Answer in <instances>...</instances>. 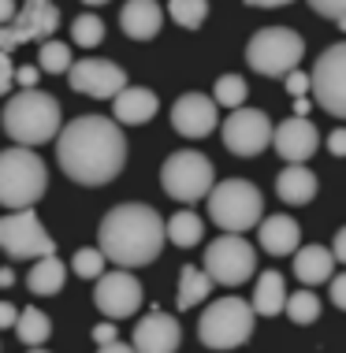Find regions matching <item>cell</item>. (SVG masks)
Here are the masks:
<instances>
[{
  "label": "cell",
  "mask_w": 346,
  "mask_h": 353,
  "mask_svg": "<svg viewBox=\"0 0 346 353\" xmlns=\"http://www.w3.org/2000/svg\"><path fill=\"white\" fill-rule=\"evenodd\" d=\"M56 164L79 186H108L127 164L123 127L108 116H75L56 134Z\"/></svg>",
  "instance_id": "6da1fadb"
},
{
  "label": "cell",
  "mask_w": 346,
  "mask_h": 353,
  "mask_svg": "<svg viewBox=\"0 0 346 353\" xmlns=\"http://www.w3.org/2000/svg\"><path fill=\"white\" fill-rule=\"evenodd\" d=\"M164 242H168L164 219L153 205H142V201H123L108 208L97 227V250L115 268L153 264L164 250Z\"/></svg>",
  "instance_id": "7a4b0ae2"
},
{
  "label": "cell",
  "mask_w": 346,
  "mask_h": 353,
  "mask_svg": "<svg viewBox=\"0 0 346 353\" xmlns=\"http://www.w3.org/2000/svg\"><path fill=\"white\" fill-rule=\"evenodd\" d=\"M0 127L4 134L15 141V145H26V149H37L45 141H56L64 127V116H60V101L45 90H15L12 97L4 101V116H0Z\"/></svg>",
  "instance_id": "3957f363"
},
{
  "label": "cell",
  "mask_w": 346,
  "mask_h": 353,
  "mask_svg": "<svg viewBox=\"0 0 346 353\" xmlns=\"http://www.w3.org/2000/svg\"><path fill=\"white\" fill-rule=\"evenodd\" d=\"M49 190V168L37 149L12 145L0 149V208H34Z\"/></svg>",
  "instance_id": "277c9868"
},
{
  "label": "cell",
  "mask_w": 346,
  "mask_h": 353,
  "mask_svg": "<svg viewBox=\"0 0 346 353\" xmlns=\"http://www.w3.org/2000/svg\"><path fill=\"white\" fill-rule=\"evenodd\" d=\"M209 216L224 234H242L265 219V197L249 179H224L209 190Z\"/></svg>",
  "instance_id": "5b68a950"
},
{
  "label": "cell",
  "mask_w": 346,
  "mask_h": 353,
  "mask_svg": "<svg viewBox=\"0 0 346 353\" xmlns=\"http://www.w3.org/2000/svg\"><path fill=\"white\" fill-rule=\"evenodd\" d=\"M253 320H257V312L246 298H216L201 312L198 339L209 350H238L253 335Z\"/></svg>",
  "instance_id": "8992f818"
},
{
  "label": "cell",
  "mask_w": 346,
  "mask_h": 353,
  "mask_svg": "<svg viewBox=\"0 0 346 353\" xmlns=\"http://www.w3.org/2000/svg\"><path fill=\"white\" fill-rule=\"evenodd\" d=\"M302 56H305V41L291 26H265L246 45V63L265 79H287L302 63Z\"/></svg>",
  "instance_id": "52a82bcc"
},
{
  "label": "cell",
  "mask_w": 346,
  "mask_h": 353,
  "mask_svg": "<svg viewBox=\"0 0 346 353\" xmlns=\"http://www.w3.org/2000/svg\"><path fill=\"white\" fill-rule=\"evenodd\" d=\"M160 186L168 197H175L182 205H194L201 197H209V190L216 186V171L213 160L198 149H179L171 152L160 168Z\"/></svg>",
  "instance_id": "ba28073f"
},
{
  "label": "cell",
  "mask_w": 346,
  "mask_h": 353,
  "mask_svg": "<svg viewBox=\"0 0 346 353\" xmlns=\"http://www.w3.org/2000/svg\"><path fill=\"white\" fill-rule=\"evenodd\" d=\"M0 250L12 261H37V256L56 253V238H49L34 208H19V212L0 216Z\"/></svg>",
  "instance_id": "9c48e42d"
},
{
  "label": "cell",
  "mask_w": 346,
  "mask_h": 353,
  "mask_svg": "<svg viewBox=\"0 0 346 353\" xmlns=\"http://www.w3.org/2000/svg\"><path fill=\"white\" fill-rule=\"evenodd\" d=\"M201 268L209 272V279L220 286H242L246 279H253L257 272V250L238 234H224L213 238L205 245V264Z\"/></svg>",
  "instance_id": "30bf717a"
},
{
  "label": "cell",
  "mask_w": 346,
  "mask_h": 353,
  "mask_svg": "<svg viewBox=\"0 0 346 353\" xmlns=\"http://www.w3.org/2000/svg\"><path fill=\"white\" fill-rule=\"evenodd\" d=\"M60 30V8L52 0H23V8L15 12V19L8 26H0V49L15 52L19 45L30 41H49V37Z\"/></svg>",
  "instance_id": "8fae6325"
},
{
  "label": "cell",
  "mask_w": 346,
  "mask_h": 353,
  "mask_svg": "<svg viewBox=\"0 0 346 353\" xmlns=\"http://www.w3.org/2000/svg\"><path fill=\"white\" fill-rule=\"evenodd\" d=\"M309 90H313V101L328 116L346 119V41L320 52V60H316L309 74Z\"/></svg>",
  "instance_id": "7c38bea8"
},
{
  "label": "cell",
  "mask_w": 346,
  "mask_h": 353,
  "mask_svg": "<svg viewBox=\"0 0 346 353\" xmlns=\"http://www.w3.org/2000/svg\"><path fill=\"white\" fill-rule=\"evenodd\" d=\"M272 119L265 116L261 108H235L231 116L224 119V145L235 152V157H257L272 145Z\"/></svg>",
  "instance_id": "4fadbf2b"
},
{
  "label": "cell",
  "mask_w": 346,
  "mask_h": 353,
  "mask_svg": "<svg viewBox=\"0 0 346 353\" xmlns=\"http://www.w3.org/2000/svg\"><path fill=\"white\" fill-rule=\"evenodd\" d=\"M142 283L138 275H131L127 268L104 272L97 279V290H93V305L104 312L108 320H127L142 309Z\"/></svg>",
  "instance_id": "5bb4252c"
},
{
  "label": "cell",
  "mask_w": 346,
  "mask_h": 353,
  "mask_svg": "<svg viewBox=\"0 0 346 353\" xmlns=\"http://www.w3.org/2000/svg\"><path fill=\"white\" fill-rule=\"evenodd\" d=\"M67 82H71L75 93H86V97L97 101H112L119 90H127V74H123L119 63L112 60H75L71 71H67Z\"/></svg>",
  "instance_id": "9a60e30c"
},
{
  "label": "cell",
  "mask_w": 346,
  "mask_h": 353,
  "mask_svg": "<svg viewBox=\"0 0 346 353\" xmlns=\"http://www.w3.org/2000/svg\"><path fill=\"white\" fill-rule=\"evenodd\" d=\"M216 123H220L216 101L205 97V93H182V97L171 104V127H175L182 138H205L216 130Z\"/></svg>",
  "instance_id": "2e32d148"
},
{
  "label": "cell",
  "mask_w": 346,
  "mask_h": 353,
  "mask_svg": "<svg viewBox=\"0 0 346 353\" xmlns=\"http://www.w3.org/2000/svg\"><path fill=\"white\" fill-rule=\"evenodd\" d=\"M179 342H182L179 320L168 316V312H160V309H153L138 320L131 346H134V353H175Z\"/></svg>",
  "instance_id": "e0dca14e"
},
{
  "label": "cell",
  "mask_w": 346,
  "mask_h": 353,
  "mask_svg": "<svg viewBox=\"0 0 346 353\" xmlns=\"http://www.w3.org/2000/svg\"><path fill=\"white\" fill-rule=\"evenodd\" d=\"M272 145H276V152H280L287 164H305V160L316 152V145H320V134H316V127L309 119L291 116V119H283L280 127L272 130Z\"/></svg>",
  "instance_id": "ac0fdd59"
},
{
  "label": "cell",
  "mask_w": 346,
  "mask_h": 353,
  "mask_svg": "<svg viewBox=\"0 0 346 353\" xmlns=\"http://www.w3.org/2000/svg\"><path fill=\"white\" fill-rule=\"evenodd\" d=\"M157 108H160L157 93L146 90V85H127L112 97V119L119 127H142V123L157 116Z\"/></svg>",
  "instance_id": "d6986e66"
},
{
  "label": "cell",
  "mask_w": 346,
  "mask_h": 353,
  "mask_svg": "<svg viewBox=\"0 0 346 353\" xmlns=\"http://www.w3.org/2000/svg\"><path fill=\"white\" fill-rule=\"evenodd\" d=\"M160 23H164V12L157 0H127L119 12V26L131 41H153L160 34Z\"/></svg>",
  "instance_id": "ffe728a7"
},
{
  "label": "cell",
  "mask_w": 346,
  "mask_h": 353,
  "mask_svg": "<svg viewBox=\"0 0 346 353\" xmlns=\"http://www.w3.org/2000/svg\"><path fill=\"white\" fill-rule=\"evenodd\" d=\"M257 238H261V250L272 253V256H287L302 245V227L298 219H291L287 212H276V216H265L261 227H257Z\"/></svg>",
  "instance_id": "44dd1931"
},
{
  "label": "cell",
  "mask_w": 346,
  "mask_h": 353,
  "mask_svg": "<svg viewBox=\"0 0 346 353\" xmlns=\"http://www.w3.org/2000/svg\"><path fill=\"white\" fill-rule=\"evenodd\" d=\"M331 272H335L331 250H324V245H298V250H294V275L305 286L331 283Z\"/></svg>",
  "instance_id": "7402d4cb"
},
{
  "label": "cell",
  "mask_w": 346,
  "mask_h": 353,
  "mask_svg": "<svg viewBox=\"0 0 346 353\" xmlns=\"http://www.w3.org/2000/svg\"><path fill=\"white\" fill-rule=\"evenodd\" d=\"M276 194L287 205H309L316 197V175L305 164H287L276 175Z\"/></svg>",
  "instance_id": "603a6c76"
},
{
  "label": "cell",
  "mask_w": 346,
  "mask_h": 353,
  "mask_svg": "<svg viewBox=\"0 0 346 353\" xmlns=\"http://www.w3.org/2000/svg\"><path fill=\"white\" fill-rule=\"evenodd\" d=\"M253 312L257 316H280L287 309V283L276 268H268L257 275V290H253Z\"/></svg>",
  "instance_id": "cb8c5ba5"
},
{
  "label": "cell",
  "mask_w": 346,
  "mask_h": 353,
  "mask_svg": "<svg viewBox=\"0 0 346 353\" xmlns=\"http://www.w3.org/2000/svg\"><path fill=\"white\" fill-rule=\"evenodd\" d=\"M64 275H67V268H64V261L56 253L52 256H37L30 275H26V286H30V294H37V298H52V294L64 290Z\"/></svg>",
  "instance_id": "d4e9b609"
},
{
  "label": "cell",
  "mask_w": 346,
  "mask_h": 353,
  "mask_svg": "<svg viewBox=\"0 0 346 353\" xmlns=\"http://www.w3.org/2000/svg\"><path fill=\"white\" fill-rule=\"evenodd\" d=\"M213 294V279H209L205 268H198V264H186V268L179 272V294H175V305L182 312L194 309V305H201Z\"/></svg>",
  "instance_id": "484cf974"
},
{
  "label": "cell",
  "mask_w": 346,
  "mask_h": 353,
  "mask_svg": "<svg viewBox=\"0 0 346 353\" xmlns=\"http://www.w3.org/2000/svg\"><path fill=\"white\" fill-rule=\"evenodd\" d=\"M164 231H168V242H175L179 250H190V245H198L201 238H205V223H201L198 212L179 208V212L164 223Z\"/></svg>",
  "instance_id": "4316f807"
},
{
  "label": "cell",
  "mask_w": 346,
  "mask_h": 353,
  "mask_svg": "<svg viewBox=\"0 0 346 353\" xmlns=\"http://www.w3.org/2000/svg\"><path fill=\"white\" fill-rule=\"evenodd\" d=\"M15 335L23 346H45L52 339V320L45 316L41 309H19V320H15Z\"/></svg>",
  "instance_id": "83f0119b"
},
{
  "label": "cell",
  "mask_w": 346,
  "mask_h": 353,
  "mask_svg": "<svg viewBox=\"0 0 346 353\" xmlns=\"http://www.w3.org/2000/svg\"><path fill=\"white\" fill-rule=\"evenodd\" d=\"M71 63H75V56L64 41H56V37L41 41V49H37V68H41V74H67Z\"/></svg>",
  "instance_id": "f1b7e54d"
},
{
  "label": "cell",
  "mask_w": 346,
  "mask_h": 353,
  "mask_svg": "<svg viewBox=\"0 0 346 353\" xmlns=\"http://www.w3.org/2000/svg\"><path fill=\"white\" fill-rule=\"evenodd\" d=\"M246 79L242 74H220L216 85H213V101H216V108H242L246 104Z\"/></svg>",
  "instance_id": "f546056e"
},
{
  "label": "cell",
  "mask_w": 346,
  "mask_h": 353,
  "mask_svg": "<svg viewBox=\"0 0 346 353\" xmlns=\"http://www.w3.org/2000/svg\"><path fill=\"white\" fill-rule=\"evenodd\" d=\"M168 15L182 30H198L209 19V0H168Z\"/></svg>",
  "instance_id": "4dcf8cb0"
},
{
  "label": "cell",
  "mask_w": 346,
  "mask_h": 353,
  "mask_svg": "<svg viewBox=\"0 0 346 353\" xmlns=\"http://www.w3.org/2000/svg\"><path fill=\"white\" fill-rule=\"evenodd\" d=\"M287 316L294 323H313L320 320V298L313 290H298V294H287Z\"/></svg>",
  "instance_id": "1f68e13d"
},
{
  "label": "cell",
  "mask_w": 346,
  "mask_h": 353,
  "mask_svg": "<svg viewBox=\"0 0 346 353\" xmlns=\"http://www.w3.org/2000/svg\"><path fill=\"white\" fill-rule=\"evenodd\" d=\"M71 41L82 45V49H97V45L104 41V23H101L93 12L79 15V19L71 23Z\"/></svg>",
  "instance_id": "d6a6232c"
},
{
  "label": "cell",
  "mask_w": 346,
  "mask_h": 353,
  "mask_svg": "<svg viewBox=\"0 0 346 353\" xmlns=\"http://www.w3.org/2000/svg\"><path fill=\"white\" fill-rule=\"evenodd\" d=\"M104 268H108V261H104L101 250H79L71 256V272L79 275V279H101Z\"/></svg>",
  "instance_id": "836d02e7"
},
{
  "label": "cell",
  "mask_w": 346,
  "mask_h": 353,
  "mask_svg": "<svg viewBox=\"0 0 346 353\" xmlns=\"http://www.w3.org/2000/svg\"><path fill=\"white\" fill-rule=\"evenodd\" d=\"M12 90H15V63H12V52L0 49V97Z\"/></svg>",
  "instance_id": "e575fe53"
},
{
  "label": "cell",
  "mask_w": 346,
  "mask_h": 353,
  "mask_svg": "<svg viewBox=\"0 0 346 353\" xmlns=\"http://www.w3.org/2000/svg\"><path fill=\"white\" fill-rule=\"evenodd\" d=\"M309 8L324 19H335V23L346 15V0H309Z\"/></svg>",
  "instance_id": "d590c367"
},
{
  "label": "cell",
  "mask_w": 346,
  "mask_h": 353,
  "mask_svg": "<svg viewBox=\"0 0 346 353\" xmlns=\"http://www.w3.org/2000/svg\"><path fill=\"white\" fill-rule=\"evenodd\" d=\"M287 93H291V97H305V93H309V74L294 68L287 74Z\"/></svg>",
  "instance_id": "8d00e7d4"
},
{
  "label": "cell",
  "mask_w": 346,
  "mask_h": 353,
  "mask_svg": "<svg viewBox=\"0 0 346 353\" xmlns=\"http://www.w3.org/2000/svg\"><path fill=\"white\" fill-rule=\"evenodd\" d=\"M37 79H41V68H34V63H26V68H15V85H19V90H34Z\"/></svg>",
  "instance_id": "74e56055"
},
{
  "label": "cell",
  "mask_w": 346,
  "mask_h": 353,
  "mask_svg": "<svg viewBox=\"0 0 346 353\" xmlns=\"http://www.w3.org/2000/svg\"><path fill=\"white\" fill-rule=\"evenodd\" d=\"M331 301H335V309L346 312V272L343 275H331Z\"/></svg>",
  "instance_id": "f35d334b"
},
{
  "label": "cell",
  "mask_w": 346,
  "mask_h": 353,
  "mask_svg": "<svg viewBox=\"0 0 346 353\" xmlns=\"http://www.w3.org/2000/svg\"><path fill=\"white\" fill-rule=\"evenodd\" d=\"M328 152L331 157H346V127H339V130L328 134Z\"/></svg>",
  "instance_id": "ab89813d"
},
{
  "label": "cell",
  "mask_w": 346,
  "mask_h": 353,
  "mask_svg": "<svg viewBox=\"0 0 346 353\" xmlns=\"http://www.w3.org/2000/svg\"><path fill=\"white\" fill-rule=\"evenodd\" d=\"M15 320H19V309H15L12 301L0 298V331H4V327H15Z\"/></svg>",
  "instance_id": "60d3db41"
},
{
  "label": "cell",
  "mask_w": 346,
  "mask_h": 353,
  "mask_svg": "<svg viewBox=\"0 0 346 353\" xmlns=\"http://www.w3.org/2000/svg\"><path fill=\"white\" fill-rule=\"evenodd\" d=\"M115 339H119V335H115V327H112L108 320L93 327V342H97V346H104V342H115Z\"/></svg>",
  "instance_id": "b9f144b4"
},
{
  "label": "cell",
  "mask_w": 346,
  "mask_h": 353,
  "mask_svg": "<svg viewBox=\"0 0 346 353\" xmlns=\"http://www.w3.org/2000/svg\"><path fill=\"white\" fill-rule=\"evenodd\" d=\"M331 256L339 264H346V227H339V234H335V242H331Z\"/></svg>",
  "instance_id": "7bdbcfd3"
},
{
  "label": "cell",
  "mask_w": 346,
  "mask_h": 353,
  "mask_svg": "<svg viewBox=\"0 0 346 353\" xmlns=\"http://www.w3.org/2000/svg\"><path fill=\"white\" fill-rule=\"evenodd\" d=\"M15 12H19V4H15V0H0V26H8V23H12Z\"/></svg>",
  "instance_id": "ee69618b"
},
{
  "label": "cell",
  "mask_w": 346,
  "mask_h": 353,
  "mask_svg": "<svg viewBox=\"0 0 346 353\" xmlns=\"http://www.w3.org/2000/svg\"><path fill=\"white\" fill-rule=\"evenodd\" d=\"M97 353H134V346H127V342H104V346H97Z\"/></svg>",
  "instance_id": "f6af8a7d"
},
{
  "label": "cell",
  "mask_w": 346,
  "mask_h": 353,
  "mask_svg": "<svg viewBox=\"0 0 346 353\" xmlns=\"http://www.w3.org/2000/svg\"><path fill=\"white\" fill-rule=\"evenodd\" d=\"M249 8H283V4H291V0H246Z\"/></svg>",
  "instance_id": "bcb514c9"
},
{
  "label": "cell",
  "mask_w": 346,
  "mask_h": 353,
  "mask_svg": "<svg viewBox=\"0 0 346 353\" xmlns=\"http://www.w3.org/2000/svg\"><path fill=\"white\" fill-rule=\"evenodd\" d=\"M294 116H309V97H294Z\"/></svg>",
  "instance_id": "7dc6e473"
},
{
  "label": "cell",
  "mask_w": 346,
  "mask_h": 353,
  "mask_svg": "<svg viewBox=\"0 0 346 353\" xmlns=\"http://www.w3.org/2000/svg\"><path fill=\"white\" fill-rule=\"evenodd\" d=\"M15 283V272H8V268H0V286H12Z\"/></svg>",
  "instance_id": "c3c4849f"
},
{
  "label": "cell",
  "mask_w": 346,
  "mask_h": 353,
  "mask_svg": "<svg viewBox=\"0 0 346 353\" xmlns=\"http://www.w3.org/2000/svg\"><path fill=\"white\" fill-rule=\"evenodd\" d=\"M82 4H90V8H101V4H108V0H82Z\"/></svg>",
  "instance_id": "681fc988"
},
{
  "label": "cell",
  "mask_w": 346,
  "mask_h": 353,
  "mask_svg": "<svg viewBox=\"0 0 346 353\" xmlns=\"http://www.w3.org/2000/svg\"><path fill=\"white\" fill-rule=\"evenodd\" d=\"M26 353H49V350H41V346H30V350H26Z\"/></svg>",
  "instance_id": "f907efd6"
},
{
  "label": "cell",
  "mask_w": 346,
  "mask_h": 353,
  "mask_svg": "<svg viewBox=\"0 0 346 353\" xmlns=\"http://www.w3.org/2000/svg\"><path fill=\"white\" fill-rule=\"evenodd\" d=\"M339 30H346V15H343V19H339Z\"/></svg>",
  "instance_id": "816d5d0a"
}]
</instances>
